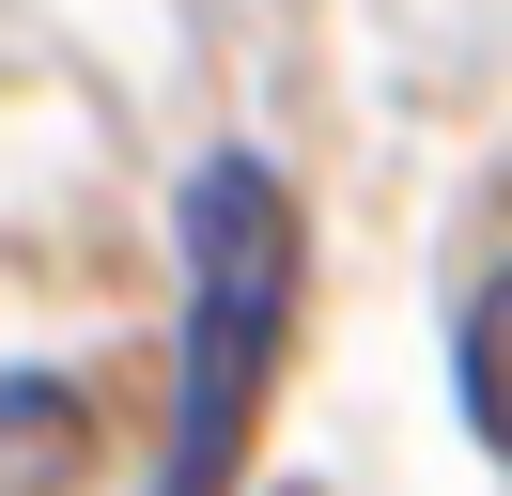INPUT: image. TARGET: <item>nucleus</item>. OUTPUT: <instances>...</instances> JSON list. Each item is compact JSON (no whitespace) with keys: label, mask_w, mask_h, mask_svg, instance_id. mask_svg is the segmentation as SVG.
<instances>
[{"label":"nucleus","mask_w":512,"mask_h":496,"mask_svg":"<svg viewBox=\"0 0 512 496\" xmlns=\"http://www.w3.org/2000/svg\"><path fill=\"white\" fill-rule=\"evenodd\" d=\"M171 233H187V388H171L156 496H233L249 388H264L280 310H295V202H280V171H264V155H202Z\"/></svg>","instance_id":"nucleus-1"},{"label":"nucleus","mask_w":512,"mask_h":496,"mask_svg":"<svg viewBox=\"0 0 512 496\" xmlns=\"http://www.w3.org/2000/svg\"><path fill=\"white\" fill-rule=\"evenodd\" d=\"M94 465V388L78 372H0V496H63Z\"/></svg>","instance_id":"nucleus-2"},{"label":"nucleus","mask_w":512,"mask_h":496,"mask_svg":"<svg viewBox=\"0 0 512 496\" xmlns=\"http://www.w3.org/2000/svg\"><path fill=\"white\" fill-rule=\"evenodd\" d=\"M450 372H466V419H481V450L512 465V264H497V279H466V326H450Z\"/></svg>","instance_id":"nucleus-3"}]
</instances>
